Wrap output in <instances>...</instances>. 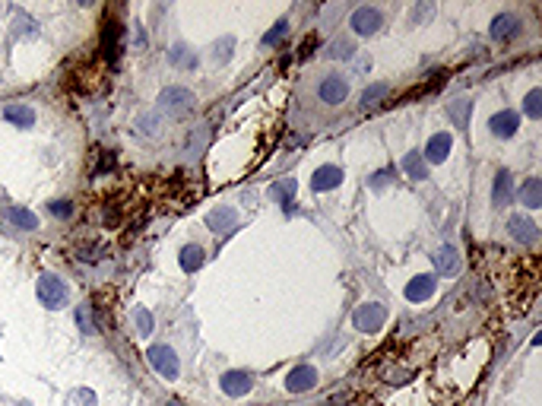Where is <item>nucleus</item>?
I'll list each match as a JSON object with an SVG mask.
<instances>
[{
    "mask_svg": "<svg viewBox=\"0 0 542 406\" xmlns=\"http://www.w3.org/2000/svg\"><path fill=\"white\" fill-rule=\"evenodd\" d=\"M403 172L409 174L412 181H425V178H428V162L422 159V153H406V159H403Z\"/></svg>",
    "mask_w": 542,
    "mask_h": 406,
    "instance_id": "aec40b11",
    "label": "nucleus"
},
{
    "mask_svg": "<svg viewBox=\"0 0 542 406\" xmlns=\"http://www.w3.org/2000/svg\"><path fill=\"white\" fill-rule=\"evenodd\" d=\"M203 260H206V254H203V248H200V245H184V248H181V267H184L188 273L200 270V267H203Z\"/></svg>",
    "mask_w": 542,
    "mask_h": 406,
    "instance_id": "b1692460",
    "label": "nucleus"
},
{
    "mask_svg": "<svg viewBox=\"0 0 542 406\" xmlns=\"http://www.w3.org/2000/svg\"><path fill=\"white\" fill-rule=\"evenodd\" d=\"M232 48H235V38H229V35H225V38H219V42H216V48H213V60H216V64H225V60L232 58Z\"/></svg>",
    "mask_w": 542,
    "mask_h": 406,
    "instance_id": "c756f323",
    "label": "nucleus"
},
{
    "mask_svg": "<svg viewBox=\"0 0 542 406\" xmlns=\"http://www.w3.org/2000/svg\"><path fill=\"white\" fill-rule=\"evenodd\" d=\"M117 48H121V25L108 23L102 32V51H105V58H117Z\"/></svg>",
    "mask_w": 542,
    "mask_h": 406,
    "instance_id": "5701e85b",
    "label": "nucleus"
},
{
    "mask_svg": "<svg viewBox=\"0 0 542 406\" xmlns=\"http://www.w3.org/2000/svg\"><path fill=\"white\" fill-rule=\"evenodd\" d=\"M38 299L45 308H64L70 302V289H67V282L54 273H45L38 280Z\"/></svg>",
    "mask_w": 542,
    "mask_h": 406,
    "instance_id": "f257e3e1",
    "label": "nucleus"
},
{
    "mask_svg": "<svg viewBox=\"0 0 542 406\" xmlns=\"http://www.w3.org/2000/svg\"><path fill=\"white\" fill-rule=\"evenodd\" d=\"M381 23H384V16H381V10H374V7H359L352 13V32L365 35V38L378 32Z\"/></svg>",
    "mask_w": 542,
    "mask_h": 406,
    "instance_id": "423d86ee",
    "label": "nucleus"
},
{
    "mask_svg": "<svg viewBox=\"0 0 542 406\" xmlns=\"http://www.w3.org/2000/svg\"><path fill=\"white\" fill-rule=\"evenodd\" d=\"M168 406H184V403H178V400H172V403H168Z\"/></svg>",
    "mask_w": 542,
    "mask_h": 406,
    "instance_id": "4c0bfd02",
    "label": "nucleus"
},
{
    "mask_svg": "<svg viewBox=\"0 0 542 406\" xmlns=\"http://www.w3.org/2000/svg\"><path fill=\"white\" fill-rule=\"evenodd\" d=\"M76 324H80L82 333H95V330H99V327H95V317H92V308L89 305L76 308Z\"/></svg>",
    "mask_w": 542,
    "mask_h": 406,
    "instance_id": "cd10ccee",
    "label": "nucleus"
},
{
    "mask_svg": "<svg viewBox=\"0 0 542 406\" xmlns=\"http://www.w3.org/2000/svg\"><path fill=\"white\" fill-rule=\"evenodd\" d=\"M48 210H51V216H58V219H70V216H74V207H70L67 200H51Z\"/></svg>",
    "mask_w": 542,
    "mask_h": 406,
    "instance_id": "72a5a7b5",
    "label": "nucleus"
},
{
    "mask_svg": "<svg viewBox=\"0 0 542 406\" xmlns=\"http://www.w3.org/2000/svg\"><path fill=\"white\" fill-rule=\"evenodd\" d=\"M469 115H473V102H469V99H457L451 108H447V117H451L457 127H466Z\"/></svg>",
    "mask_w": 542,
    "mask_h": 406,
    "instance_id": "393cba45",
    "label": "nucleus"
},
{
    "mask_svg": "<svg viewBox=\"0 0 542 406\" xmlns=\"http://www.w3.org/2000/svg\"><path fill=\"white\" fill-rule=\"evenodd\" d=\"M520 200H523L530 210L542 207V184H539V178H526L523 188H520Z\"/></svg>",
    "mask_w": 542,
    "mask_h": 406,
    "instance_id": "4be33fe9",
    "label": "nucleus"
},
{
    "mask_svg": "<svg viewBox=\"0 0 542 406\" xmlns=\"http://www.w3.org/2000/svg\"><path fill=\"white\" fill-rule=\"evenodd\" d=\"M317 95H321V102H327V105H339V102H346V95H349V83H346L343 76H327L321 83V89H317Z\"/></svg>",
    "mask_w": 542,
    "mask_h": 406,
    "instance_id": "9d476101",
    "label": "nucleus"
},
{
    "mask_svg": "<svg viewBox=\"0 0 542 406\" xmlns=\"http://www.w3.org/2000/svg\"><path fill=\"white\" fill-rule=\"evenodd\" d=\"M435 267L441 270V276L457 273V270H460V254H457V248H453V245H444L435 254Z\"/></svg>",
    "mask_w": 542,
    "mask_h": 406,
    "instance_id": "a211bd4d",
    "label": "nucleus"
},
{
    "mask_svg": "<svg viewBox=\"0 0 542 406\" xmlns=\"http://www.w3.org/2000/svg\"><path fill=\"white\" fill-rule=\"evenodd\" d=\"M159 102H162V108L172 111V115H188L190 108H194V92L181 89V86H168V89H162Z\"/></svg>",
    "mask_w": 542,
    "mask_h": 406,
    "instance_id": "20e7f679",
    "label": "nucleus"
},
{
    "mask_svg": "<svg viewBox=\"0 0 542 406\" xmlns=\"http://www.w3.org/2000/svg\"><path fill=\"white\" fill-rule=\"evenodd\" d=\"M7 219H10L13 225H16V229H25V232L38 229V216L29 213L25 207H10V210H7Z\"/></svg>",
    "mask_w": 542,
    "mask_h": 406,
    "instance_id": "412c9836",
    "label": "nucleus"
},
{
    "mask_svg": "<svg viewBox=\"0 0 542 406\" xmlns=\"http://www.w3.org/2000/svg\"><path fill=\"white\" fill-rule=\"evenodd\" d=\"M317 384V368L314 365H298L286 374V390L289 394H304V390H314Z\"/></svg>",
    "mask_w": 542,
    "mask_h": 406,
    "instance_id": "39448f33",
    "label": "nucleus"
},
{
    "mask_svg": "<svg viewBox=\"0 0 542 406\" xmlns=\"http://www.w3.org/2000/svg\"><path fill=\"white\" fill-rule=\"evenodd\" d=\"M339 181H343V168L339 166H321L314 168L311 174V191H333V188H339Z\"/></svg>",
    "mask_w": 542,
    "mask_h": 406,
    "instance_id": "1a4fd4ad",
    "label": "nucleus"
},
{
    "mask_svg": "<svg viewBox=\"0 0 542 406\" xmlns=\"http://www.w3.org/2000/svg\"><path fill=\"white\" fill-rule=\"evenodd\" d=\"M3 117H7L10 124H16V127H32L35 124V111L29 105H23V102L3 108Z\"/></svg>",
    "mask_w": 542,
    "mask_h": 406,
    "instance_id": "6ab92c4d",
    "label": "nucleus"
},
{
    "mask_svg": "<svg viewBox=\"0 0 542 406\" xmlns=\"http://www.w3.org/2000/svg\"><path fill=\"white\" fill-rule=\"evenodd\" d=\"M428 13H431V7H422V10H419V13H412V19H416V23H419V19H425V16H428Z\"/></svg>",
    "mask_w": 542,
    "mask_h": 406,
    "instance_id": "e433bc0d",
    "label": "nucleus"
},
{
    "mask_svg": "<svg viewBox=\"0 0 542 406\" xmlns=\"http://www.w3.org/2000/svg\"><path fill=\"white\" fill-rule=\"evenodd\" d=\"M251 387H254V381H251V374L247 372H225L222 374V390H225L229 397H245Z\"/></svg>",
    "mask_w": 542,
    "mask_h": 406,
    "instance_id": "ddd939ff",
    "label": "nucleus"
},
{
    "mask_svg": "<svg viewBox=\"0 0 542 406\" xmlns=\"http://www.w3.org/2000/svg\"><path fill=\"white\" fill-rule=\"evenodd\" d=\"M517 32H520V19L514 13H498L492 19V25H488V35H492L495 42H510Z\"/></svg>",
    "mask_w": 542,
    "mask_h": 406,
    "instance_id": "6e6552de",
    "label": "nucleus"
},
{
    "mask_svg": "<svg viewBox=\"0 0 542 406\" xmlns=\"http://www.w3.org/2000/svg\"><path fill=\"white\" fill-rule=\"evenodd\" d=\"M451 146H453V137L451 133H435L431 140H428L425 153H422V159L425 162H444V159L451 156Z\"/></svg>",
    "mask_w": 542,
    "mask_h": 406,
    "instance_id": "f8f14e48",
    "label": "nucleus"
},
{
    "mask_svg": "<svg viewBox=\"0 0 542 406\" xmlns=\"http://www.w3.org/2000/svg\"><path fill=\"white\" fill-rule=\"evenodd\" d=\"M435 286H438L435 276H428V273L416 276V280H409V286H406V299H409V302L431 299V295H435Z\"/></svg>",
    "mask_w": 542,
    "mask_h": 406,
    "instance_id": "4468645a",
    "label": "nucleus"
},
{
    "mask_svg": "<svg viewBox=\"0 0 542 406\" xmlns=\"http://www.w3.org/2000/svg\"><path fill=\"white\" fill-rule=\"evenodd\" d=\"M523 111H526L530 117H542V89H533L530 95H526Z\"/></svg>",
    "mask_w": 542,
    "mask_h": 406,
    "instance_id": "473e14b6",
    "label": "nucleus"
},
{
    "mask_svg": "<svg viewBox=\"0 0 542 406\" xmlns=\"http://www.w3.org/2000/svg\"><path fill=\"white\" fill-rule=\"evenodd\" d=\"M149 365L156 368L162 378H168V381H174L181 372V365H178V356H174V349L172 346H162V343H156V346H149Z\"/></svg>",
    "mask_w": 542,
    "mask_h": 406,
    "instance_id": "7ed1b4c3",
    "label": "nucleus"
},
{
    "mask_svg": "<svg viewBox=\"0 0 542 406\" xmlns=\"http://www.w3.org/2000/svg\"><path fill=\"white\" fill-rule=\"evenodd\" d=\"M235 223H238V213L232 207H216L213 213L206 216V225H210L216 235H229L232 229H235Z\"/></svg>",
    "mask_w": 542,
    "mask_h": 406,
    "instance_id": "9b49d317",
    "label": "nucleus"
},
{
    "mask_svg": "<svg viewBox=\"0 0 542 406\" xmlns=\"http://www.w3.org/2000/svg\"><path fill=\"white\" fill-rule=\"evenodd\" d=\"M387 321V308L378 305V302H368V305H359L352 315L355 330H365V333H378Z\"/></svg>",
    "mask_w": 542,
    "mask_h": 406,
    "instance_id": "f03ea898",
    "label": "nucleus"
},
{
    "mask_svg": "<svg viewBox=\"0 0 542 406\" xmlns=\"http://www.w3.org/2000/svg\"><path fill=\"white\" fill-rule=\"evenodd\" d=\"M510 200H514V178H510V172H498L492 188V203L495 207H508Z\"/></svg>",
    "mask_w": 542,
    "mask_h": 406,
    "instance_id": "dca6fc26",
    "label": "nucleus"
},
{
    "mask_svg": "<svg viewBox=\"0 0 542 406\" xmlns=\"http://www.w3.org/2000/svg\"><path fill=\"white\" fill-rule=\"evenodd\" d=\"M74 400H76L80 406H95V394H92V390H76Z\"/></svg>",
    "mask_w": 542,
    "mask_h": 406,
    "instance_id": "c9c22d12",
    "label": "nucleus"
},
{
    "mask_svg": "<svg viewBox=\"0 0 542 406\" xmlns=\"http://www.w3.org/2000/svg\"><path fill=\"white\" fill-rule=\"evenodd\" d=\"M510 235L520 241V245H536V238H539V229H536V223H530L526 216H514L508 223Z\"/></svg>",
    "mask_w": 542,
    "mask_h": 406,
    "instance_id": "2eb2a0df",
    "label": "nucleus"
},
{
    "mask_svg": "<svg viewBox=\"0 0 542 406\" xmlns=\"http://www.w3.org/2000/svg\"><path fill=\"white\" fill-rule=\"evenodd\" d=\"M387 178H394V168H381V172H374L368 184H371V188H384Z\"/></svg>",
    "mask_w": 542,
    "mask_h": 406,
    "instance_id": "f704fd0d",
    "label": "nucleus"
},
{
    "mask_svg": "<svg viewBox=\"0 0 542 406\" xmlns=\"http://www.w3.org/2000/svg\"><path fill=\"white\" fill-rule=\"evenodd\" d=\"M133 321H137V333H140V337H149V333H153V315H149L146 308H137V311H133Z\"/></svg>",
    "mask_w": 542,
    "mask_h": 406,
    "instance_id": "2f4dec72",
    "label": "nucleus"
},
{
    "mask_svg": "<svg viewBox=\"0 0 542 406\" xmlns=\"http://www.w3.org/2000/svg\"><path fill=\"white\" fill-rule=\"evenodd\" d=\"M286 35H289V23L282 19V23H276V25L270 29V32L263 35V45H267V48H273V45H280L282 38H286Z\"/></svg>",
    "mask_w": 542,
    "mask_h": 406,
    "instance_id": "7c9ffc66",
    "label": "nucleus"
},
{
    "mask_svg": "<svg viewBox=\"0 0 542 406\" xmlns=\"http://www.w3.org/2000/svg\"><path fill=\"white\" fill-rule=\"evenodd\" d=\"M327 58H333V60H349L352 58V42L349 38H337V42L330 45V51H327Z\"/></svg>",
    "mask_w": 542,
    "mask_h": 406,
    "instance_id": "c85d7f7f",
    "label": "nucleus"
},
{
    "mask_svg": "<svg viewBox=\"0 0 542 406\" xmlns=\"http://www.w3.org/2000/svg\"><path fill=\"white\" fill-rule=\"evenodd\" d=\"M168 60H172L174 67H197V58H194L184 45H174V48L168 51Z\"/></svg>",
    "mask_w": 542,
    "mask_h": 406,
    "instance_id": "bb28decb",
    "label": "nucleus"
},
{
    "mask_svg": "<svg viewBox=\"0 0 542 406\" xmlns=\"http://www.w3.org/2000/svg\"><path fill=\"white\" fill-rule=\"evenodd\" d=\"M270 197L273 200H280L282 203V213H295V203H292V197H295V178H286V181L280 184H273L270 188Z\"/></svg>",
    "mask_w": 542,
    "mask_h": 406,
    "instance_id": "f3484780",
    "label": "nucleus"
},
{
    "mask_svg": "<svg viewBox=\"0 0 542 406\" xmlns=\"http://www.w3.org/2000/svg\"><path fill=\"white\" fill-rule=\"evenodd\" d=\"M390 95V86L387 83H374V86H368V89L361 92V108H371V105H378L381 99H387Z\"/></svg>",
    "mask_w": 542,
    "mask_h": 406,
    "instance_id": "a878e982",
    "label": "nucleus"
},
{
    "mask_svg": "<svg viewBox=\"0 0 542 406\" xmlns=\"http://www.w3.org/2000/svg\"><path fill=\"white\" fill-rule=\"evenodd\" d=\"M517 127H520V115L517 111H510V108H504V111H498V115L488 117V131H492L495 137H501V140L514 137Z\"/></svg>",
    "mask_w": 542,
    "mask_h": 406,
    "instance_id": "0eeeda50",
    "label": "nucleus"
}]
</instances>
